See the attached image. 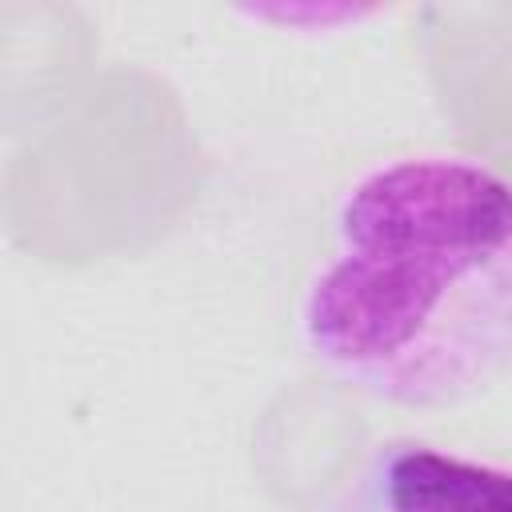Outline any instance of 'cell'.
<instances>
[{
	"instance_id": "obj_1",
	"label": "cell",
	"mask_w": 512,
	"mask_h": 512,
	"mask_svg": "<svg viewBox=\"0 0 512 512\" xmlns=\"http://www.w3.org/2000/svg\"><path fill=\"white\" fill-rule=\"evenodd\" d=\"M324 376L400 408H444L512 368V180L472 152H404L336 200L300 296Z\"/></svg>"
},
{
	"instance_id": "obj_2",
	"label": "cell",
	"mask_w": 512,
	"mask_h": 512,
	"mask_svg": "<svg viewBox=\"0 0 512 512\" xmlns=\"http://www.w3.org/2000/svg\"><path fill=\"white\" fill-rule=\"evenodd\" d=\"M200 176L184 96L148 68H100L64 116L8 156L4 232L52 268L136 256L184 220Z\"/></svg>"
},
{
	"instance_id": "obj_3",
	"label": "cell",
	"mask_w": 512,
	"mask_h": 512,
	"mask_svg": "<svg viewBox=\"0 0 512 512\" xmlns=\"http://www.w3.org/2000/svg\"><path fill=\"white\" fill-rule=\"evenodd\" d=\"M372 452L364 408L332 376L284 384L248 440L252 476L280 512H356Z\"/></svg>"
},
{
	"instance_id": "obj_4",
	"label": "cell",
	"mask_w": 512,
	"mask_h": 512,
	"mask_svg": "<svg viewBox=\"0 0 512 512\" xmlns=\"http://www.w3.org/2000/svg\"><path fill=\"white\" fill-rule=\"evenodd\" d=\"M416 44L456 140L480 160L512 152V0L424 4Z\"/></svg>"
},
{
	"instance_id": "obj_5",
	"label": "cell",
	"mask_w": 512,
	"mask_h": 512,
	"mask_svg": "<svg viewBox=\"0 0 512 512\" xmlns=\"http://www.w3.org/2000/svg\"><path fill=\"white\" fill-rule=\"evenodd\" d=\"M100 40L76 4H0V120L12 140H28L64 116L96 68Z\"/></svg>"
},
{
	"instance_id": "obj_6",
	"label": "cell",
	"mask_w": 512,
	"mask_h": 512,
	"mask_svg": "<svg viewBox=\"0 0 512 512\" xmlns=\"http://www.w3.org/2000/svg\"><path fill=\"white\" fill-rule=\"evenodd\" d=\"M356 512H512V464L392 440L372 452Z\"/></svg>"
},
{
	"instance_id": "obj_7",
	"label": "cell",
	"mask_w": 512,
	"mask_h": 512,
	"mask_svg": "<svg viewBox=\"0 0 512 512\" xmlns=\"http://www.w3.org/2000/svg\"><path fill=\"white\" fill-rule=\"evenodd\" d=\"M488 164H492V168H500V172L512 180V152H504V156H496V160H488Z\"/></svg>"
}]
</instances>
